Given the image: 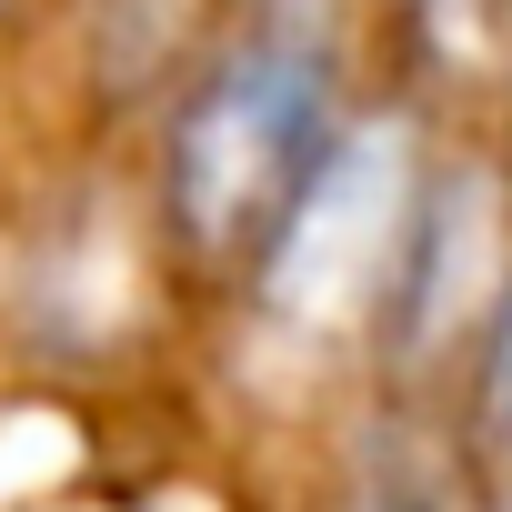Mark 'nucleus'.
<instances>
[{
	"mask_svg": "<svg viewBox=\"0 0 512 512\" xmlns=\"http://www.w3.org/2000/svg\"><path fill=\"white\" fill-rule=\"evenodd\" d=\"M332 41L282 11L231 41L171 121V231L201 262H262L272 221L332 151Z\"/></svg>",
	"mask_w": 512,
	"mask_h": 512,
	"instance_id": "nucleus-1",
	"label": "nucleus"
},
{
	"mask_svg": "<svg viewBox=\"0 0 512 512\" xmlns=\"http://www.w3.org/2000/svg\"><path fill=\"white\" fill-rule=\"evenodd\" d=\"M422 171H412V121L372 111L352 131H332V151L312 161V181L292 191V211L272 221L262 262V312L282 332H352L402 262V231H412Z\"/></svg>",
	"mask_w": 512,
	"mask_h": 512,
	"instance_id": "nucleus-2",
	"label": "nucleus"
},
{
	"mask_svg": "<svg viewBox=\"0 0 512 512\" xmlns=\"http://www.w3.org/2000/svg\"><path fill=\"white\" fill-rule=\"evenodd\" d=\"M482 251H492V181L482 171H442L412 201L402 231V262H392V342L432 352L462 312H482Z\"/></svg>",
	"mask_w": 512,
	"mask_h": 512,
	"instance_id": "nucleus-3",
	"label": "nucleus"
},
{
	"mask_svg": "<svg viewBox=\"0 0 512 512\" xmlns=\"http://www.w3.org/2000/svg\"><path fill=\"white\" fill-rule=\"evenodd\" d=\"M472 432L492 452V472L512 482V282L482 312V352H472Z\"/></svg>",
	"mask_w": 512,
	"mask_h": 512,
	"instance_id": "nucleus-4",
	"label": "nucleus"
},
{
	"mask_svg": "<svg viewBox=\"0 0 512 512\" xmlns=\"http://www.w3.org/2000/svg\"><path fill=\"white\" fill-rule=\"evenodd\" d=\"M512 21V0H422V31L442 41V51H472V41H492Z\"/></svg>",
	"mask_w": 512,
	"mask_h": 512,
	"instance_id": "nucleus-5",
	"label": "nucleus"
},
{
	"mask_svg": "<svg viewBox=\"0 0 512 512\" xmlns=\"http://www.w3.org/2000/svg\"><path fill=\"white\" fill-rule=\"evenodd\" d=\"M352 512H442V502H432L422 482H362V502H352Z\"/></svg>",
	"mask_w": 512,
	"mask_h": 512,
	"instance_id": "nucleus-6",
	"label": "nucleus"
}]
</instances>
